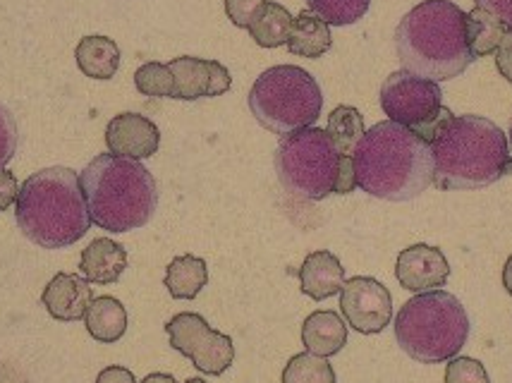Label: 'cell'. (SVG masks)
Returning a JSON list of instances; mask_svg holds the SVG:
<instances>
[{
  "label": "cell",
  "instance_id": "6da1fadb",
  "mask_svg": "<svg viewBox=\"0 0 512 383\" xmlns=\"http://www.w3.org/2000/svg\"><path fill=\"white\" fill-rule=\"evenodd\" d=\"M429 147L441 192L481 190L512 175L508 137L484 115H450Z\"/></svg>",
  "mask_w": 512,
  "mask_h": 383
},
{
  "label": "cell",
  "instance_id": "7a4b0ae2",
  "mask_svg": "<svg viewBox=\"0 0 512 383\" xmlns=\"http://www.w3.org/2000/svg\"><path fill=\"white\" fill-rule=\"evenodd\" d=\"M352 158L359 190L386 202H410L434 182L429 142L393 120L364 132Z\"/></svg>",
  "mask_w": 512,
  "mask_h": 383
},
{
  "label": "cell",
  "instance_id": "3957f363",
  "mask_svg": "<svg viewBox=\"0 0 512 383\" xmlns=\"http://www.w3.org/2000/svg\"><path fill=\"white\" fill-rule=\"evenodd\" d=\"M467 12L450 0H424L402 17L395 29V51L402 70L448 82L474 63L467 46Z\"/></svg>",
  "mask_w": 512,
  "mask_h": 383
},
{
  "label": "cell",
  "instance_id": "277c9868",
  "mask_svg": "<svg viewBox=\"0 0 512 383\" xmlns=\"http://www.w3.org/2000/svg\"><path fill=\"white\" fill-rule=\"evenodd\" d=\"M15 218L34 245L44 249L75 245L91 228L79 175L65 166L44 168L29 175L17 194Z\"/></svg>",
  "mask_w": 512,
  "mask_h": 383
},
{
  "label": "cell",
  "instance_id": "5b68a950",
  "mask_svg": "<svg viewBox=\"0 0 512 383\" xmlns=\"http://www.w3.org/2000/svg\"><path fill=\"white\" fill-rule=\"evenodd\" d=\"M91 223L108 233L144 228L156 214L158 187L149 168L134 158L99 154L79 175Z\"/></svg>",
  "mask_w": 512,
  "mask_h": 383
},
{
  "label": "cell",
  "instance_id": "8992f818",
  "mask_svg": "<svg viewBox=\"0 0 512 383\" xmlns=\"http://www.w3.org/2000/svg\"><path fill=\"white\" fill-rule=\"evenodd\" d=\"M395 340L414 362L441 364L460 355L469 338V316L446 290L414 295L395 316Z\"/></svg>",
  "mask_w": 512,
  "mask_h": 383
},
{
  "label": "cell",
  "instance_id": "52a82bcc",
  "mask_svg": "<svg viewBox=\"0 0 512 383\" xmlns=\"http://www.w3.org/2000/svg\"><path fill=\"white\" fill-rule=\"evenodd\" d=\"M247 101L256 123L280 137L314 127L323 108L319 82L297 65H276L261 72Z\"/></svg>",
  "mask_w": 512,
  "mask_h": 383
},
{
  "label": "cell",
  "instance_id": "ba28073f",
  "mask_svg": "<svg viewBox=\"0 0 512 383\" xmlns=\"http://www.w3.org/2000/svg\"><path fill=\"white\" fill-rule=\"evenodd\" d=\"M343 156L333 147L331 137L319 127H304L283 137L276 149V173L280 185L295 197L319 202L335 194Z\"/></svg>",
  "mask_w": 512,
  "mask_h": 383
},
{
  "label": "cell",
  "instance_id": "9c48e42d",
  "mask_svg": "<svg viewBox=\"0 0 512 383\" xmlns=\"http://www.w3.org/2000/svg\"><path fill=\"white\" fill-rule=\"evenodd\" d=\"M381 108L388 120L407 127L429 144L453 115L443 106V91L438 82L407 70L393 72L381 84Z\"/></svg>",
  "mask_w": 512,
  "mask_h": 383
},
{
  "label": "cell",
  "instance_id": "30bf717a",
  "mask_svg": "<svg viewBox=\"0 0 512 383\" xmlns=\"http://www.w3.org/2000/svg\"><path fill=\"white\" fill-rule=\"evenodd\" d=\"M166 333L173 350L192 360L201 374L221 376L223 372H228L235 360L233 338L221 331H213L209 321L201 314H175L166 324Z\"/></svg>",
  "mask_w": 512,
  "mask_h": 383
},
{
  "label": "cell",
  "instance_id": "8fae6325",
  "mask_svg": "<svg viewBox=\"0 0 512 383\" xmlns=\"http://www.w3.org/2000/svg\"><path fill=\"white\" fill-rule=\"evenodd\" d=\"M340 312L347 326L364 336H374L390 326L393 319V297L381 281L369 276H355L345 281L340 290Z\"/></svg>",
  "mask_w": 512,
  "mask_h": 383
},
{
  "label": "cell",
  "instance_id": "7c38bea8",
  "mask_svg": "<svg viewBox=\"0 0 512 383\" xmlns=\"http://www.w3.org/2000/svg\"><path fill=\"white\" fill-rule=\"evenodd\" d=\"M175 79V96L180 101H197L221 96L233 87V77L218 60L182 56L168 63Z\"/></svg>",
  "mask_w": 512,
  "mask_h": 383
},
{
  "label": "cell",
  "instance_id": "4fadbf2b",
  "mask_svg": "<svg viewBox=\"0 0 512 383\" xmlns=\"http://www.w3.org/2000/svg\"><path fill=\"white\" fill-rule=\"evenodd\" d=\"M395 278L407 293H431V290H441L448 283L450 264L438 247L412 245L398 254Z\"/></svg>",
  "mask_w": 512,
  "mask_h": 383
},
{
  "label": "cell",
  "instance_id": "5bb4252c",
  "mask_svg": "<svg viewBox=\"0 0 512 383\" xmlns=\"http://www.w3.org/2000/svg\"><path fill=\"white\" fill-rule=\"evenodd\" d=\"M106 144L113 156L151 158L161 144V132L146 115L139 113H120L106 127Z\"/></svg>",
  "mask_w": 512,
  "mask_h": 383
},
{
  "label": "cell",
  "instance_id": "9a60e30c",
  "mask_svg": "<svg viewBox=\"0 0 512 383\" xmlns=\"http://www.w3.org/2000/svg\"><path fill=\"white\" fill-rule=\"evenodd\" d=\"M91 300H94L91 283L84 276H77V273H58L41 293L46 312L53 319L65 321V324L84 319Z\"/></svg>",
  "mask_w": 512,
  "mask_h": 383
},
{
  "label": "cell",
  "instance_id": "2e32d148",
  "mask_svg": "<svg viewBox=\"0 0 512 383\" xmlns=\"http://www.w3.org/2000/svg\"><path fill=\"white\" fill-rule=\"evenodd\" d=\"M297 276H300L302 293L316 302L338 295L345 285L343 264H340V259L333 252H326V249L307 254Z\"/></svg>",
  "mask_w": 512,
  "mask_h": 383
},
{
  "label": "cell",
  "instance_id": "e0dca14e",
  "mask_svg": "<svg viewBox=\"0 0 512 383\" xmlns=\"http://www.w3.org/2000/svg\"><path fill=\"white\" fill-rule=\"evenodd\" d=\"M127 269V249L111 237H99L82 252L79 271L89 283L111 285L123 276Z\"/></svg>",
  "mask_w": 512,
  "mask_h": 383
},
{
  "label": "cell",
  "instance_id": "ac0fdd59",
  "mask_svg": "<svg viewBox=\"0 0 512 383\" xmlns=\"http://www.w3.org/2000/svg\"><path fill=\"white\" fill-rule=\"evenodd\" d=\"M302 343L307 352L319 357H333L347 345V326L343 316L333 309H319L309 314L302 326Z\"/></svg>",
  "mask_w": 512,
  "mask_h": 383
},
{
  "label": "cell",
  "instance_id": "d6986e66",
  "mask_svg": "<svg viewBox=\"0 0 512 383\" xmlns=\"http://www.w3.org/2000/svg\"><path fill=\"white\" fill-rule=\"evenodd\" d=\"M288 51L292 56L300 58H321L331 51L333 46V36H331V27L316 17L314 12H300V15L292 20V29H290V39H288Z\"/></svg>",
  "mask_w": 512,
  "mask_h": 383
},
{
  "label": "cell",
  "instance_id": "ffe728a7",
  "mask_svg": "<svg viewBox=\"0 0 512 383\" xmlns=\"http://www.w3.org/2000/svg\"><path fill=\"white\" fill-rule=\"evenodd\" d=\"M84 324H87L91 338L99 340L103 345H111L125 336L127 309L115 297L101 295L91 300L87 314H84Z\"/></svg>",
  "mask_w": 512,
  "mask_h": 383
},
{
  "label": "cell",
  "instance_id": "44dd1931",
  "mask_svg": "<svg viewBox=\"0 0 512 383\" xmlns=\"http://www.w3.org/2000/svg\"><path fill=\"white\" fill-rule=\"evenodd\" d=\"M75 58L77 68L91 79H113L120 68V48L108 36H84Z\"/></svg>",
  "mask_w": 512,
  "mask_h": 383
},
{
  "label": "cell",
  "instance_id": "7402d4cb",
  "mask_svg": "<svg viewBox=\"0 0 512 383\" xmlns=\"http://www.w3.org/2000/svg\"><path fill=\"white\" fill-rule=\"evenodd\" d=\"M166 288L175 300H194L209 283V269L206 261L192 254L175 257L166 269Z\"/></svg>",
  "mask_w": 512,
  "mask_h": 383
},
{
  "label": "cell",
  "instance_id": "603a6c76",
  "mask_svg": "<svg viewBox=\"0 0 512 383\" xmlns=\"http://www.w3.org/2000/svg\"><path fill=\"white\" fill-rule=\"evenodd\" d=\"M292 20L288 8H283L280 3H271L266 0L264 8L259 10V15L254 17V22L249 24V34L261 48H278L288 44Z\"/></svg>",
  "mask_w": 512,
  "mask_h": 383
},
{
  "label": "cell",
  "instance_id": "cb8c5ba5",
  "mask_svg": "<svg viewBox=\"0 0 512 383\" xmlns=\"http://www.w3.org/2000/svg\"><path fill=\"white\" fill-rule=\"evenodd\" d=\"M364 118L357 108L352 106H338L335 111L328 115L326 135L331 137L335 151L340 156H355L357 144L362 142L364 137Z\"/></svg>",
  "mask_w": 512,
  "mask_h": 383
},
{
  "label": "cell",
  "instance_id": "d4e9b609",
  "mask_svg": "<svg viewBox=\"0 0 512 383\" xmlns=\"http://www.w3.org/2000/svg\"><path fill=\"white\" fill-rule=\"evenodd\" d=\"M465 29H467V46L477 60L496 53L503 34L508 32V29H505L503 24L491 15V12L481 8H474L472 12H467Z\"/></svg>",
  "mask_w": 512,
  "mask_h": 383
},
{
  "label": "cell",
  "instance_id": "484cf974",
  "mask_svg": "<svg viewBox=\"0 0 512 383\" xmlns=\"http://www.w3.org/2000/svg\"><path fill=\"white\" fill-rule=\"evenodd\" d=\"M283 383H335V372L326 357L300 352L285 364Z\"/></svg>",
  "mask_w": 512,
  "mask_h": 383
},
{
  "label": "cell",
  "instance_id": "4316f807",
  "mask_svg": "<svg viewBox=\"0 0 512 383\" xmlns=\"http://www.w3.org/2000/svg\"><path fill=\"white\" fill-rule=\"evenodd\" d=\"M307 5L328 27H347L367 15L371 0H307Z\"/></svg>",
  "mask_w": 512,
  "mask_h": 383
},
{
  "label": "cell",
  "instance_id": "83f0119b",
  "mask_svg": "<svg viewBox=\"0 0 512 383\" xmlns=\"http://www.w3.org/2000/svg\"><path fill=\"white\" fill-rule=\"evenodd\" d=\"M134 87L142 96H154V99H173L175 96L173 72L163 63H144L134 72Z\"/></svg>",
  "mask_w": 512,
  "mask_h": 383
},
{
  "label": "cell",
  "instance_id": "f1b7e54d",
  "mask_svg": "<svg viewBox=\"0 0 512 383\" xmlns=\"http://www.w3.org/2000/svg\"><path fill=\"white\" fill-rule=\"evenodd\" d=\"M446 383H491L489 372L474 357H453L446 367Z\"/></svg>",
  "mask_w": 512,
  "mask_h": 383
},
{
  "label": "cell",
  "instance_id": "f546056e",
  "mask_svg": "<svg viewBox=\"0 0 512 383\" xmlns=\"http://www.w3.org/2000/svg\"><path fill=\"white\" fill-rule=\"evenodd\" d=\"M20 142V132H17V120L8 106L0 103V168H5L12 161Z\"/></svg>",
  "mask_w": 512,
  "mask_h": 383
},
{
  "label": "cell",
  "instance_id": "4dcf8cb0",
  "mask_svg": "<svg viewBox=\"0 0 512 383\" xmlns=\"http://www.w3.org/2000/svg\"><path fill=\"white\" fill-rule=\"evenodd\" d=\"M266 0H225V15L235 27L249 29L259 10L264 8Z\"/></svg>",
  "mask_w": 512,
  "mask_h": 383
},
{
  "label": "cell",
  "instance_id": "1f68e13d",
  "mask_svg": "<svg viewBox=\"0 0 512 383\" xmlns=\"http://www.w3.org/2000/svg\"><path fill=\"white\" fill-rule=\"evenodd\" d=\"M17 194H20L17 178L10 170L0 168V211H8L17 202Z\"/></svg>",
  "mask_w": 512,
  "mask_h": 383
},
{
  "label": "cell",
  "instance_id": "d6a6232c",
  "mask_svg": "<svg viewBox=\"0 0 512 383\" xmlns=\"http://www.w3.org/2000/svg\"><path fill=\"white\" fill-rule=\"evenodd\" d=\"M496 68L501 72V77L512 84V29L503 34L501 44L496 48Z\"/></svg>",
  "mask_w": 512,
  "mask_h": 383
},
{
  "label": "cell",
  "instance_id": "836d02e7",
  "mask_svg": "<svg viewBox=\"0 0 512 383\" xmlns=\"http://www.w3.org/2000/svg\"><path fill=\"white\" fill-rule=\"evenodd\" d=\"M477 8L491 12L505 29H512V0H474Z\"/></svg>",
  "mask_w": 512,
  "mask_h": 383
},
{
  "label": "cell",
  "instance_id": "e575fe53",
  "mask_svg": "<svg viewBox=\"0 0 512 383\" xmlns=\"http://www.w3.org/2000/svg\"><path fill=\"white\" fill-rule=\"evenodd\" d=\"M96 383H137V379H134V374L127 367L113 364V367H106L96 376Z\"/></svg>",
  "mask_w": 512,
  "mask_h": 383
},
{
  "label": "cell",
  "instance_id": "d590c367",
  "mask_svg": "<svg viewBox=\"0 0 512 383\" xmlns=\"http://www.w3.org/2000/svg\"><path fill=\"white\" fill-rule=\"evenodd\" d=\"M0 383H29V379L17 364L0 362Z\"/></svg>",
  "mask_w": 512,
  "mask_h": 383
},
{
  "label": "cell",
  "instance_id": "8d00e7d4",
  "mask_svg": "<svg viewBox=\"0 0 512 383\" xmlns=\"http://www.w3.org/2000/svg\"><path fill=\"white\" fill-rule=\"evenodd\" d=\"M503 288L508 290V295H512V254L505 261V269H503Z\"/></svg>",
  "mask_w": 512,
  "mask_h": 383
},
{
  "label": "cell",
  "instance_id": "74e56055",
  "mask_svg": "<svg viewBox=\"0 0 512 383\" xmlns=\"http://www.w3.org/2000/svg\"><path fill=\"white\" fill-rule=\"evenodd\" d=\"M139 383H178V381H175V376H170V374H149L144 381H139Z\"/></svg>",
  "mask_w": 512,
  "mask_h": 383
},
{
  "label": "cell",
  "instance_id": "f35d334b",
  "mask_svg": "<svg viewBox=\"0 0 512 383\" xmlns=\"http://www.w3.org/2000/svg\"><path fill=\"white\" fill-rule=\"evenodd\" d=\"M185 383H206L204 379H190V381H185Z\"/></svg>",
  "mask_w": 512,
  "mask_h": 383
},
{
  "label": "cell",
  "instance_id": "ab89813d",
  "mask_svg": "<svg viewBox=\"0 0 512 383\" xmlns=\"http://www.w3.org/2000/svg\"><path fill=\"white\" fill-rule=\"evenodd\" d=\"M510 144H512V123H510Z\"/></svg>",
  "mask_w": 512,
  "mask_h": 383
}]
</instances>
